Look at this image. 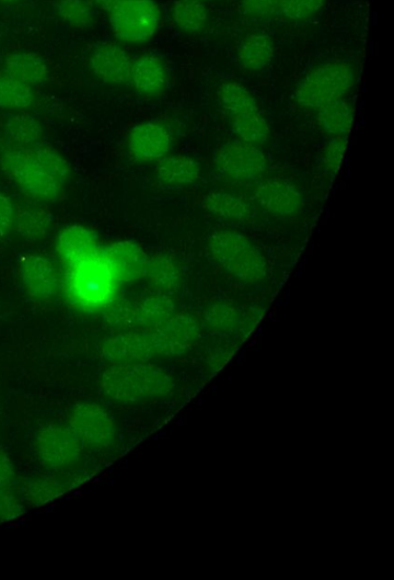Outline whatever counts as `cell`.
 Segmentation results:
<instances>
[{"label": "cell", "instance_id": "obj_1", "mask_svg": "<svg viewBox=\"0 0 394 580\" xmlns=\"http://www.w3.org/2000/svg\"><path fill=\"white\" fill-rule=\"evenodd\" d=\"M101 389L112 400L136 403L163 399L173 394L174 378L150 362L115 364L103 374Z\"/></svg>", "mask_w": 394, "mask_h": 580}, {"label": "cell", "instance_id": "obj_2", "mask_svg": "<svg viewBox=\"0 0 394 580\" xmlns=\"http://www.w3.org/2000/svg\"><path fill=\"white\" fill-rule=\"evenodd\" d=\"M212 260L236 281L256 285L268 274V265L260 249L245 235L232 230L215 232L209 240Z\"/></svg>", "mask_w": 394, "mask_h": 580}, {"label": "cell", "instance_id": "obj_3", "mask_svg": "<svg viewBox=\"0 0 394 580\" xmlns=\"http://www.w3.org/2000/svg\"><path fill=\"white\" fill-rule=\"evenodd\" d=\"M118 282L102 255L71 265L68 291L73 303L84 309H99L113 303Z\"/></svg>", "mask_w": 394, "mask_h": 580}, {"label": "cell", "instance_id": "obj_4", "mask_svg": "<svg viewBox=\"0 0 394 580\" xmlns=\"http://www.w3.org/2000/svg\"><path fill=\"white\" fill-rule=\"evenodd\" d=\"M355 83V72L347 64L332 61L308 73L294 94L302 110L318 111L322 106L344 99Z\"/></svg>", "mask_w": 394, "mask_h": 580}, {"label": "cell", "instance_id": "obj_5", "mask_svg": "<svg viewBox=\"0 0 394 580\" xmlns=\"http://www.w3.org/2000/svg\"><path fill=\"white\" fill-rule=\"evenodd\" d=\"M160 9L154 0H119L111 12L115 36L130 45L151 39L159 30Z\"/></svg>", "mask_w": 394, "mask_h": 580}, {"label": "cell", "instance_id": "obj_6", "mask_svg": "<svg viewBox=\"0 0 394 580\" xmlns=\"http://www.w3.org/2000/svg\"><path fill=\"white\" fill-rule=\"evenodd\" d=\"M2 168L7 175L33 198L54 202L61 185L32 158L26 147H15L3 158Z\"/></svg>", "mask_w": 394, "mask_h": 580}, {"label": "cell", "instance_id": "obj_7", "mask_svg": "<svg viewBox=\"0 0 394 580\" xmlns=\"http://www.w3.org/2000/svg\"><path fill=\"white\" fill-rule=\"evenodd\" d=\"M215 162L220 174L239 182L256 180L267 168V158L260 146L243 141L222 146Z\"/></svg>", "mask_w": 394, "mask_h": 580}, {"label": "cell", "instance_id": "obj_8", "mask_svg": "<svg viewBox=\"0 0 394 580\" xmlns=\"http://www.w3.org/2000/svg\"><path fill=\"white\" fill-rule=\"evenodd\" d=\"M70 429L80 440L96 447L111 446L116 439L113 417L99 405L81 402L74 406L70 417Z\"/></svg>", "mask_w": 394, "mask_h": 580}, {"label": "cell", "instance_id": "obj_9", "mask_svg": "<svg viewBox=\"0 0 394 580\" xmlns=\"http://www.w3.org/2000/svg\"><path fill=\"white\" fill-rule=\"evenodd\" d=\"M159 356L177 357L188 353L200 338L199 321L188 314H174L152 330Z\"/></svg>", "mask_w": 394, "mask_h": 580}, {"label": "cell", "instance_id": "obj_10", "mask_svg": "<svg viewBox=\"0 0 394 580\" xmlns=\"http://www.w3.org/2000/svg\"><path fill=\"white\" fill-rule=\"evenodd\" d=\"M82 443L70 428L47 424L40 428L37 435L39 459L50 468L66 467L81 455Z\"/></svg>", "mask_w": 394, "mask_h": 580}, {"label": "cell", "instance_id": "obj_11", "mask_svg": "<svg viewBox=\"0 0 394 580\" xmlns=\"http://www.w3.org/2000/svg\"><path fill=\"white\" fill-rule=\"evenodd\" d=\"M102 359L113 364L150 362L159 352L152 331L124 333L111 338L101 350Z\"/></svg>", "mask_w": 394, "mask_h": 580}, {"label": "cell", "instance_id": "obj_12", "mask_svg": "<svg viewBox=\"0 0 394 580\" xmlns=\"http://www.w3.org/2000/svg\"><path fill=\"white\" fill-rule=\"evenodd\" d=\"M255 198L264 211L279 218H296L304 207L301 191L282 180L263 181L256 189Z\"/></svg>", "mask_w": 394, "mask_h": 580}, {"label": "cell", "instance_id": "obj_13", "mask_svg": "<svg viewBox=\"0 0 394 580\" xmlns=\"http://www.w3.org/2000/svg\"><path fill=\"white\" fill-rule=\"evenodd\" d=\"M103 260L121 284L140 281L147 275L150 258L135 242L120 241L101 249Z\"/></svg>", "mask_w": 394, "mask_h": 580}, {"label": "cell", "instance_id": "obj_14", "mask_svg": "<svg viewBox=\"0 0 394 580\" xmlns=\"http://www.w3.org/2000/svg\"><path fill=\"white\" fill-rule=\"evenodd\" d=\"M172 136L169 128L157 122L135 126L129 136L131 156L142 162L160 161L171 152Z\"/></svg>", "mask_w": 394, "mask_h": 580}, {"label": "cell", "instance_id": "obj_15", "mask_svg": "<svg viewBox=\"0 0 394 580\" xmlns=\"http://www.w3.org/2000/svg\"><path fill=\"white\" fill-rule=\"evenodd\" d=\"M132 59L127 50L105 43L99 46L91 57V69L96 78L109 84H126L130 82Z\"/></svg>", "mask_w": 394, "mask_h": 580}, {"label": "cell", "instance_id": "obj_16", "mask_svg": "<svg viewBox=\"0 0 394 580\" xmlns=\"http://www.w3.org/2000/svg\"><path fill=\"white\" fill-rule=\"evenodd\" d=\"M57 250L69 266L101 254L96 235L81 226H71L58 236Z\"/></svg>", "mask_w": 394, "mask_h": 580}, {"label": "cell", "instance_id": "obj_17", "mask_svg": "<svg viewBox=\"0 0 394 580\" xmlns=\"http://www.w3.org/2000/svg\"><path fill=\"white\" fill-rule=\"evenodd\" d=\"M130 82L139 94L154 96L167 89L169 70L160 57L144 55L134 61Z\"/></svg>", "mask_w": 394, "mask_h": 580}, {"label": "cell", "instance_id": "obj_18", "mask_svg": "<svg viewBox=\"0 0 394 580\" xmlns=\"http://www.w3.org/2000/svg\"><path fill=\"white\" fill-rule=\"evenodd\" d=\"M22 278L27 293L39 299L49 298L57 291V275L45 257L31 254L22 262Z\"/></svg>", "mask_w": 394, "mask_h": 580}, {"label": "cell", "instance_id": "obj_19", "mask_svg": "<svg viewBox=\"0 0 394 580\" xmlns=\"http://www.w3.org/2000/svg\"><path fill=\"white\" fill-rule=\"evenodd\" d=\"M176 312L174 299L159 292L134 305L132 329L152 331Z\"/></svg>", "mask_w": 394, "mask_h": 580}, {"label": "cell", "instance_id": "obj_20", "mask_svg": "<svg viewBox=\"0 0 394 580\" xmlns=\"http://www.w3.org/2000/svg\"><path fill=\"white\" fill-rule=\"evenodd\" d=\"M7 75L30 88L43 86L49 77L46 60L34 53H15L5 61Z\"/></svg>", "mask_w": 394, "mask_h": 580}, {"label": "cell", "instance_id": "obj_21", "mask_svg": "<svg viewBox=\"0 0 394 580\" xmlns=\"http://www.w3.org/2000/svg\"><path fill=\"white\" fill-rule=\"evenodd\" d=\"M321 132L331 138H346L355 124V110L345 99L331 102L317 111Z\"/></svg>", "mask_w": 394, "mask_h": 580}, {"label": "cell", "instance_id": "obj_22", "mask_svg": "<svg viewBox=\"0 0 394 580\" xmlns=\"http://www.w3.org/2000/svg\"><path fill=\"white\" fill-rule=\"evenodd\" d=\"M275 57V45L271 37L263 33L246 36L237 50V58L243 69L262 71Z\"/></svg>", "mask_w": 394, "mask_h": 580}, {"label": "cell", "instance_id": "obj_23", "mask_svg": "<svg viewBox=\"0 0 394 580\" xmlns=\"http://www.w3.org/2000/svg\"><path fill=\"white\" fill-rule=\"evenodd\" d=\"M199 163L192 157H164L158 167V179L165 185H193L200 179Z\"/></svg>", "mask_w": 394, "mask_h": 580}, {"label": "cell", "instance_id": "obj_24", "mask_svg": "<svg viewBox=\"0 0 394 580\" xmlns=\"http://www.w3.org/2000/svg\"><path fill=\"white\" fill-rule=\"evenodd\" d=\"M202 207L213 217L225 221L245 223L253 217L251 207L243 200L228 192L209 193L202 200Z\"/></svg>", "mask_w": 394, "mask_h": 580}, {"label": "cell", "instance_id": "obj_25", "mask_svg": "<svg viewBox=\"0 0 394 580\" xmlns=\"http://www.w3.org/2000/svg\"><path fill=\"white\" fill-rule=\"evenodd\" d=\"M222 110L233 117L260 112L255 96L239 82H225L219 90Z\"/></svg>", "mask_w": 394, "mask_h": 580}, {"label": "cell", "instance_id": "obj_26", "mask_svg": "<svg viewBox=\"0 0 394 580\" xmlns=\"http://www.w3.org/2000/svg\"><path fill=\"white\" fill-rule=\"evenodd\" d=\"M151 284L161 293L174 292L181 282V270L173 257L160 254L149 261L147 275Z\"/></svg>", "mask_w": 394, "mask_h": 580}, {"label": "cell", "instance_id": "obj_27", "mask_svg": "<svg viewBox=\"0 0 394 580\" xmlns=\"http://www.w3.org/2000/svg\"><path fill=\"white\" fill-rule=\"evenodd\" d=\"M174 24L184 33L201 32L209 21V13L199 0H177L172 10Z\"/></svg>", "mask_w": 394, "mask_h": 580}, {"label": "cell", "instance_id": "obj_28", "mask_svg": "<svg viewBox=\"0 0 394 580\" xmlns=\"http://www.w3.org/2000/svg\"><path fill=\"white\" fill-rule=\"evenodd\" d=\"M32 158L47 174L54 178L61 186L70 175L68 161L57 150L45 144H34L26 147Z\"/></svg>", "mask_w": 394, "mask_h": 580}, {"label": "cell", "instance_id": "obj_29", "mask_svg": "<svg viewBox=\"0 0 394 580\" xmlns=\"http://www.w3.org/2000/svg\"><path fill=\"white\" fill-rule=\"evenodd\" d=\"M34 102V93L30 86L8 75H0V109L25 111Z\"/></svg>", "mask_w": 394, "mask_h": 580}, {"label": "cell", "instance_id": "obj_30", "mask_svg": "<svg viewBox=\"0 0 394 580\" xmlns=\"http://www.w3.org/2000/svg\"><path fill=\"white\" fill-rule=\"evenodd\" d=\"M5 132L9 139L16 146L28 147L38 143L43 137L44 127L33 115L18 114L7 122Z\"/></svg>", "mask_w": 394, "mask_h": 580}, {"label": "cell", "instance_id": "obj_31", "mask_svg": "<svg viewBox=\"0 0 394 580\" xmlns=\"http://www.w3.org/2000/svg\"><path fill=\"white\" fill-rule=\"evenodd\" d=\"M204 321L210 329L233 333L243 326V317L239 308L228 303H218L206 308Z\"/></svg>", "mask_w": 394, "mask_h": 580}, {"label": "cell", "instance_id": "obj_32", "mask_svg": "<svg viewBox=\"0 0 394 580\" xmlns=\"http://www.w3.org/2000/svg\"><path fill=\"white\" fill-rule=\"evenodd\" d=\"M232 127L241 141L246 144L260 146L269 137V125L260 112L233 117Z\"/></svg>", "mask_w": 394, "mask_h": 580}, {"label": "cell", "instance_id": "obj_33", "mask_svg": "<svg viewBox=\"0 0 394 580\" xmlns=\"http://www.w3.org/2000/svg\"><path fill=\"white\" fill-rule=\"evenodd\" d=\"M56 12L70 26L85 30L92 26L94 11L86 0H58Z\"/></svg>", "mask_w": 394, "mask_h": 580}, {"label": "cell", "instance_id": "obj_34", "mask_svg": "<svg viewBox=\"0 0 394 580\" xmlns=\"http://www.w3.org/2000/svg\"><path fill=\"white\" fill-rule=\"evenodd\" d=\"M16 229L27 240L44 238L51 225L50 214L39 209H25L16 218Z\"/></svg>", "mask_w": 394, "mask_h": 580}, {"label": "cell", "instance_id": "obj_35", "mask_svg": "<svg viewBox=\"0 0 394 580\" xmlns=\"http://www.w3.org/2000/svg\"><path fill=\"white\" fill-rule=\"evenodd\" d=\"M325 0H280L279 11L290 21H302L317 14L324 7Z\"/></svg>", "mask_w": 394, "mask_h": 580}, {"label": "cell", "instance_id": "obj_36", "mask_svg": "<svg viewBox=\"0 0 394 580\" xmlns=\"http://www.w3.org/2000/svg\"><path fill=\"white\" fill-rule=\"evenodd\" d=\"M65 492L61 487L55 480H37L28 482L24 488V496L26 500L34 505L45 504L53 501Z\"/></svg>", "mask_w": 394, "mask_h": 580}, {"label": "cell", "instance_id": "obj_37", "mask_svg": "<svg viewBox=\"0 0 394 580\" xmlns=\"http://www.w3.org/2000/svg\"><path fill=\"white\" fill-rule=\"evenodd\" d=\"M347 152L346 138H331L323 148L322 164L328 174H336Z\"/></svg>", "mask_w": 394, "mask_h": 580}, {"label": "cell", "instance_id": "obj_38", "mask_svg": "<svg viewBox=\"0 0 394 580\" xmlns=\"http://www.w3.org/2000/svg\"><path fill=\"white\" fill-rule=\"evenodd\" d=\"M24 511L22 502L8 488H0V522L15 520Z\"/></svg>", "mask_w": 394, "mask_h": 580}, {"label": "cell", "instance_id": "obj_39", "mask_svg": "<svg viewBox=\"0 0 394 580\" xmlns=\"http://www.w3.org/2000/svg\"><path fill=\"white\" fill-rule=\"evenodd\" d=\"M280 0H242L243 12L253 18H265L271 14Z\"/></svg>", "mask_w": 394, "mask_h": 580}, {"label": "cell", "instance_id": "obj_40", "mask_svg": "<svg viewBox=\"0 0 394 580\" xmlns=\"http://www.w3.org/2000/svg\"><path fill=\"white\" fill-rule=\"evenodd\" d=\"M15 223V212L11 200L0 193V238L8 235Z\"/></svg>", "mask_w": 394, "mask_h": 580}, {"label": "cell", "instance_id": "obj_41", "mask_svg": "<svg viewBox=\"0 0 394 580\" xmlns=\"http://www.w3.org/2000/svg\"><path fill=\"white\" fill-rule=\"evenodd\" d=\"M14 478V467L5 451L0 447V488H9Z\"/></svg>", "mask_w": 394, "mask_h": 580}, {"label": "cell", "instance_id": "obj_42", "mask_svg": "<svg viewBox=\"0 0 394 580\" xmlns=\"http://www.w3.org/2000/svg\"><path fill=\"white\" fill-rule=\"evenodd\" d=\"M92 2L100 8L111 13L114 8L118 4L119 0H92Z\"/></svg>", "mask_w": 394, "mask_h": 580}, {"label": "cell", "instance_id": "obj_43", "mask_svg": "<svg viewBox=\"0 0 394 580\" xmlns=\"http://www.w3.org/2000/svg\"><path fill=\"white\" fill-rule=\"evenodd\" d=\"M0 2L8 3V4H13V3H16L18 0H0Z\"/></svg>", "mask_w": 394, "mask_h": 580}, {"label": "cell", "instance_id": "obj_44", "mask_svg": "<svg viewBox=\"0 0 394 580\" xmlns=\"http://www.w3.org/2000/svg\"><path fill=\"white\" fill-rule=\"evenodd\" d=\"M199 2H202V3H204V2H206V0H199Z\"/></svg>", "mask_w": 394, "mask_h": 580}]
</instances>
